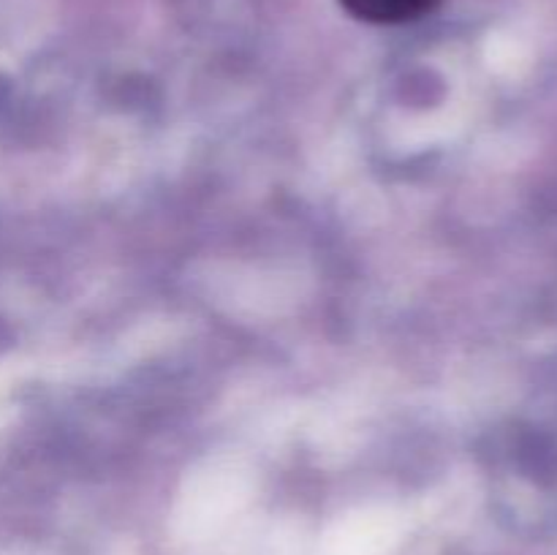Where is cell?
I'll list each match as a JSON object with an SVG mask.
<instances>
[{"instance_id":"obj_1","label":"cell","mask_w":557,"mask_h":555,"mask_svg":"<svg viewBox=\"0 0 557 555\" xmlns=\"http://www.w3.org/2000/svg\"><path fill=\"white\" fill-rule=\"evenodd\" d=\"M441 0H341L343 9L370 25H403L430 14Z\"/></svg>"}]
</instances>
